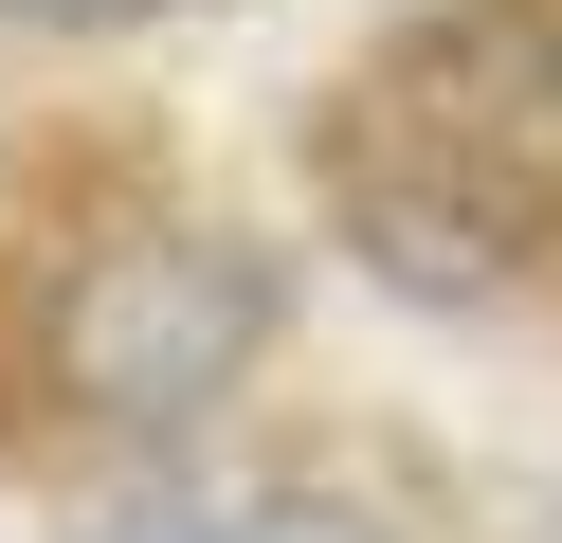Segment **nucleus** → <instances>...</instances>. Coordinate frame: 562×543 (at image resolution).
<instances>
[{"mask_svg": "<svg viewBox=\"0 0 562 543\" xmlns=\"http://www.w3.org/2000/svg\"><path fill=\"white\" fill-rule=\"evenodd\" d=\"M327 217L381 290L490 308L562 217V0H453L327 109Z\"/></svg>", "mask_w": 562, "mask_h": 543, "instance_id": "obj_1", "label": "nucleus"}, {"mask_svg": "<svg viewBox=\"0 0 562 543\" xmlns=\"http://www.w3.org/2000/svg\"><path fill=\"white\" fill-rule=\"evenodd\" d=\"M255 344H272V253L218 236V217H127V236H91L74 272L37 290V362H55V398H74V417H110V434H182V417H218V398L255 381Z\"/></svg>", "mask_w": 562, "mask_h": 543, "instance_id": "obj_2", "label": "nucleus"}, {"mask_svg": "<svg viewBox=\"0 0 562 543\" xmlns=\"http://www.w3.org/2000/svg\"><path fill=\"white\" fill-rule=\"evenodd\" d=\"M91 543H381L363 507H110Z\"/></svg>", "mask_w": 562, "mask_h": 543, "instance_id": "obj_3", "label": "nucleus"}, {"mask_svg": "<svg viewBox=\"0 0 562 543\" xmlns=\"http://www.w3.org/2000/svg\"><path fill=\"white\" fill-rule=\"evenodd\" d=\"M0 19H55V36H110V19H164V0H0Z\"/></svg>", "mask_w": 562, "mask_h": 543, "instance_id": "obj_4", "label": "nucleus"}]
</instances>
